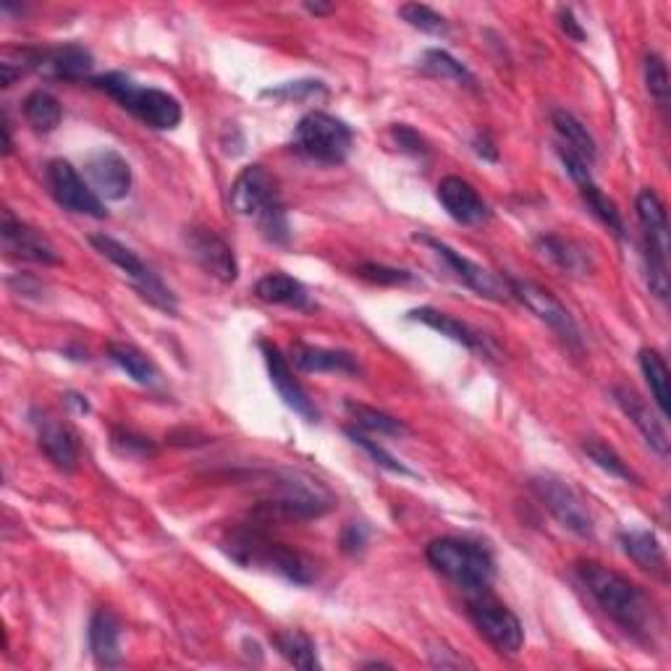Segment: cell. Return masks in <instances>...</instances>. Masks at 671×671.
<instances>
[{"mask_svg":"<svg viewBox=\"0 0 671 671\" xmlns=\"http://www.w3.org/2000/svg\"><path fill=\"white\" fill-rule=\"evenodd\" d=\"M90 651L95 655L98 667L113 669L119 667L121 659V622L111 609H98L90 619Z\"/></svg>","mask_w":671,"mask_h":671,"instance_id":"cell-23","label":"cell"},{"mask_svg":"<svg viewBox=\"0 0 671 671\" xmlns=\"http://www.w3.org/2000/svg\"><path fill=\"white\" fill-rule=\"evenodd\" d=\"M638 221L643 231L645 281L653 297L669 299V218L667 207L653 190L638 194Z\"/></svg>","mask_w":671,"mask_h":671,"instance_id":"cell-7","label":"cell"},{"mask_svg":"<svg viewBox=\"0 0 671 671\" xmlns=\"http://www.w3.org/2000/svg\"><path fill=\"white\" fill-rule=\"evenodd\" d=\"M111 446L119 457H126V459H148L157 451V446L150 441L148 436H136V433L124 428H113Z\"/></svg>","mask_w":671,"mask_h":671,"instance_id":"cell-41","label":"cell"},{"mask_svg":"<svg viewBox=\"0 0 671 671\" xmlns=\"http://www.w3.org/2000/svg\"><path fill=\"white\" fill-rule=\"evenodd\" d=\"M396 13H399L401 21H407L409 27L420 29L425 34H436V38H441V34L449 32V21H446L438 11H433L430 6L404 3L399 6V11Z\"/></svg>","mask_w":671,"mask_h":671,"instance_id":"cell-39","label":"cell"},{"mask_svg":"<svg viewBox=\"0 0 671 671\" xmlns=\"http://www.w3.org/2000/svg\"><path fill=\"white\" fill-rule=\"evenodd\" d=\"M260 98L276 100V103H313V100L328 98V90L317 79H297V82L265 87Z\"/></svg>","mask_w":671,"mask_h":671,"instance_id":"cell-36","label":"cell"},{"mask_svg":"<svg viewBox=\"0 0 671 671\" xmlns=\"http://www.w3.org/2000/svg\"><path fill=\"white\" fill-rule=\"evenodd\" d=\"M67 401H69V404H74V407H77V413H82V415L90 413V404H87L84 396H79V394H69V396H67Z\"/></svg>","mask_w":671,"mask_h":671,"instance_id":"cell-50","label":"cell"},{"mask_svg":"<svg viewBox=\"0 0 671 671\" xmlns=\"http://www.w3.org/2000/svg\"><path fill=\"white\" fill-rule=\"evenodd\" d=\"M423 69L428 71L430 77L444 79V82H454L459 87H475L472 71L467 69L465 63H459L451 53H446V50H438V48L425 50Z\"/></svg>","mask_w":671,"mask_h":671,"instance_id":"cell-35","label":"cell"},{"mask_svg":"<svg viewBox=\"0 0 671 671\" xmlns=\"http://www.w3.org/2000/svg\"><path fill=\"white\" fill-rule=\"evenodd\" d=\"M645 84L655 103H659L661 108H667L669 95H671V82H669L667 61H663L659 53L645 55Z\"/></svg>","mask_w":671,"mask_h":671,"instance_id":"cell-42","label":"cell"},{"mask_svg":"<svg viewBox=\"0 0 671 671\" xmlns=\"http://www.w3.org/2000/svg\"><path fill=\"white\" fill-rule=\"evenodd\" d=\"M640 370L645 375V384L651 388L653 404L659 407L663 417H669V401H671V378L669 367L663 357L655 349H640Z\"/></svg>","mask_w":671,"mask_h":671,"instance_id":"cell-31","label":"cell"},{"mask_svg":"<svg viewBox=\"0 0 671 671\" xmlns=\"http://www.w3.org/2000/svg\"><path fill=\"white\" fill-rule=\"evenodd\" d=\"M472 148H475V153H478L482 161H490V163H496L499 161V150L494 148V142H490V136L488 134H478L472 140Z\"/></svg>","mask_w":671,"mask_h":671,"instance_id":"cell-48","label":"cell"},{"mask_svg":"<svg viewBox=\"0 0 671 671\" xmlns=\"http://www.w3.org/2000/svg\"><path fill=\"white\" fill-rule=\"evenodd\" d=\"M346 436L352 438V441H355L357 446H363V449L370 454L373 457V461L378 467H384V470H388V472H394V475H404V478H415V472L409 470L407 465H401L399 459L394 457V454H388L384 446L380 444H375L370 436H365L363 430H357V428H346Z\"/></svg>","mask_w":671,"mask_h":671,"instance_id":"cell-40","label":"cell"},{"mask_svg":"<svg viewBox=\"0 0 671 671\" xmlns=\"http://www.w3.org/2000/svg\"><path fill=\"white\" fill-rule=\"evenodd\" d=\"M577 572L586 582L588 593L601 606L603 614L614 619L632 638L653 640L655 630H659V617H655L651 598L643 593V588L634 586L630 577L619 575L617 569L598 565V561H582Z\"/></svg>","mask_w":671,"mask_h":671,"instance_id":"cell-1","label":"cell"},{"mask_svg":"<svg viewBox=\"0 0 671 671\" xmlns=\"http://www.w3.org/2000/svg\"><path fill=\"white\" fill-rule=\"evenodd\" d=\"M367 540H370V530H367L365 522H349L342 530V548L346 553H352V557L359 551H365Z\"/></svg>","mask_w":671,"mask_h":671,"instance_id":"cell-45","label":"cell"},{"mask_svg":"<svg viewBox=\"0 0 671 671\" xmlns=\"http://www.w3.org/2000/svg\"><path fill=\"white\" fill-rule=\"evenodd\" d=\"M90 244L105 260H111L115 268L124 273V276L129 281H132L134 288H136V294H140V297L144 302H150V305H153V307L163 309V313L176 315V309H179L176 294H173L171 288L163 284L161 276H157V273L153 268H150V265L144 263V260L140 255H136L134 250H129L126 244L115 242L113 236H105V234L90 236Z\"/></svg>","mask_w":671,"mask_h":671,"instance_id":"cell-9","label":"cell"},{"mask_svg":"<svg viewBox=\"0 0 671 671\" xmlns=\"http://www.w3.org/2000/svg\"><path fill=\"white\" fill-rule=\"evenodd\" d=\"M24 119L34 132H55L63 121V108L58 103L55 95H50L45 90L29 92L24 100Z\"/></svg>","mask_w":671,"mask_h":671,"instance_id":"cell-32","label":"cell"},{"mask_svg":"<svg viewBox=\"0 0 671 671\" xmlns=\"http://www.w3.org/2000/svg\"><path fill=\"white\" fill-rule=\"evenodd\" d=\"M226 553L236 565L247 569H265V572L281 575L297 586H309L315 580V565L305 553L294 551L286 543H276L257 528H236L231 530L226 543Z\"/></svg>","mask_w":671,"mask_h":671,"instance_id":"cell-3","label":"cell"},{"mask_svg":"<svg viewBox=\"0 0 671 671\" xmlns=\"http://www.w3.org/2000/svg\"><path fill=\"white\" fill-rule=\"evenodd\" d=\"M255 294L268 305H281L292 309H307L309 294L302 281L286 276V273H268L255 284Z\"/></svg>","mask_w":671,"mask_h":671,"instance_id":"cell-28","label":"cell"},{"mask_svg":"<svg viewBox=\"0 0 671 671\" xmlns=\"http://www.w3.org/2000/svg\"><path fill=\"white\" fill-rule=\"evenodd\" d=\"M582 449H586L588 457L593 459V465L601 467L603 472H609L611 478L624 480V482H638L634 472L627 467V461H622V457H619V454L611 449L609 444L598 441V438H588V441L582 444Z\"/></svg>","mask_w":671,"mask_h":671,"instance_id":"cell-38","label":"cell"},{"mask_svg":"<svg viewBox=\"0 0 671 671\" xmlns=\"http://www.w3.org/2000/svg\"><path fill=\"white\" fill-rule=\"evenodd\" d=\"M538 252L546 260H551L559 271L569 273V276H590L593 271V260L590 252L572 240H565L559 234H546L538 240Z\"/></svg>","mask_w":671,"mask_h":671,"instance_id":"cell-26","label":"cell"},{"mask_svg":"<svg viewBox=\"0 0 671 671\" xmlns=\"http://www.w3.org/2000/svg\"><path fill=\"white\" fill-rule=\"evenodd\" d=\"M292 144L297 153L309 157V161L323 165H338L349 157L352 144H355V134H352L349 124L336 119V115L313 111L294 129Z\"/></svg>","mask_w":671,"mask_h":671,"instance_id":"cell-8","label":"cell"},{"mask_svg":"<svg viewBox=\"0 0 671 671\" xmlns=\"http://www.w3.org/2000/svg\"><path fill=\"white\" fill-rule=\"evenodd\" d=\"M559 27H561V32H565L567 38L575 42H586V38H588L586 29H582L580 21L575 19L572 9H559Z\"/></svg>","mask_w":671,"mask_h":671,"instance_id":"cell-47","label":"cell"},{"mask_svg":"<svg viewBox=\"0 0 671 671\" xmlns=\"http://www.w3.org/2000/svg\"><path fill=\"white\" fill-rule=\"evenodd\" d=\"M346 413H349L352 423H355L363 433H378V436H392V438H399L407 433V425L401 420H396V417L380 413V409L375 407H367V404L346 401Z\"/></svg>","mask_w":671,"mask_h":671,"instance_id":"cell-34","label":"cell"},{"mask_svg":"<svg viewBox=\"0 0 671 671\" xmlns=\"http://www.w3.org/2000/svg\"><path fill=\"white\" fill-rule=\"evenodd\" d=\"M292 363L302 373H338V375H357L359 363L352 352L326 349V346L294 344Z\"/></svg>","mask_w":671,"mask_h":671,"instance_id":"cell-24","label":"cell"},{"mask_svg":"<svg viewBox=\"0 0 671 671\" xmlns=\"http://www.w3.org/2000/svg\"><path fill=\"white\" fill-rule=\"evenodd\" d=\"M430 567L467 593H478V590H488L496 577V561L494 553L486 546L475 543L467 538H436L425 548Z\"/></svg>","mask_w":671,"mask_h":671,"instance_id":"cell-6","label":"cell"},{"mask_svg":"<svg viewBox=\"0 0 671 671\" xmlns=\"http://www.w3.org/2000/svg\"><path fill=\"white\" fill-rule=\"evenodd\" d=\"M273 645L276 651L284 655V659L292 663V667L305 669V671H315L321 669V661H317V651L315 643L307 638L305 632L299 630H281L273 634Z\"/></svg>","mask_w":671,"mask_h":671,"instance_id":"cell-33","label":"cell"},{"mask_svg":"<svg viewBox=\"0 0 671 671\" xmlns=\"http://www.w3.org/2000/svg\"><path fill=\"white\" fill-rule=\"evenodd\" d=\"M438 202H441L446 215L457 221L459 226H482L490 218L488 202L480 197L470 182L459 176H446L438 184Z\"/></svg>","mask_w":671,"mask_h":671,"instance_id":"cell-22","label":"cell"},{"mask_svg":"<svg viewBox=\"0 0 671 671\" xmlns=\"http://www.w3.org/2000/svg\"><path fill=\"white\" fill-rule=\"evenodd\" d=\"M19 61H6L17 63L21 71H34V74H42L48 79H61V82H82L92 74L95 69V55L90 53L84 45H77V42H69V45H58V48H24L17 50Z\"/></svg>","mask_w":671,"mask_h":671,"instance_id":"cell-12","label":"cell"},{"mask_svg":"<svg viewBox=\"0 0 671 671\" xmlns=\"http://www.w3.org/2000/svg\"><path fill=\"white\" fill-rule=\"evenodd\" d=\"M407 317H409V321H415V323H423L425 328L436 331V334L451 338L454 344H461L465 349H472V352L486 349V344H482V336L478 334V331H472L470 326H467V323L457 321V317L441 313V309L417 307Z\"/></svg>","mask_w":671,"mask_h":671,"instance_id":"cell-27","label":"cell"},{"mask_svg":"<svg viewBox=\"0 0 671 671\" xmlns=\"http://www.w3.org/2000/svg\"><path fill=\"white\" fill-rule=\"evenodd\" d=\"M580 194H582V200H586V205H588V211L596 215L598 221L603 223L606 228L609 231H614V236H619V240H624V221H622V213L617 211V205L614 202H611L609 197H606V194L598 190V184L596 182H588V184H582L580 186Z\"/></svg>","mask_w":671,"mask_h":671,"instance_id":"cell-37","label":"cell"},{"mask_svg":"<svg viewBox=\"0 0 671 671\" xmlns=\"http://www.w3.org/2000/svg\"><path fill=\"white\" fill-rule=\"evenodd\" d=\"M551 124H553V129H557L561 148H567L569 153H575L577 157H582L588 165L596 163V157H598L596 140H593V134L588 132V126L577 119V115H572L569 111H553Z\"/></svg>","mask_w":671,"mask_h":671,"instance_id":"cell-30","label":"cell"},{"mask_svg":"<svg viewBox=\"0 0 671 671\" xmlns=\"http://www.w3.org/2000/svg\"><path fill=\"white\" fill-rule=\"evenodd\" d=\"M530 488L561 528L575 532L582 540L596 538V519L590 515L588 501L567 480L557 478V475H536L530 480Z\"/></svg>","mask_w":671,"mask_h":671,"instance_id":"cell-11","label":"cell"},{"mask_svg":"<svg viewBox=\"0 0 671 671\" xmlns=\"http://www.w3.org/2000/svg\"><path fill=\"white\" fill-rule=\"evenodd\" d=\"M619 546L634 565L655 577H667V553H663L661 540L651 530H624L619 532Z\"/></svg>","mask_w":671,"mask_h":671,"instance_id":"cell-25","label":"cell"},{"mask_svg":"<svg viewBox=\"0 0 671 671\" xmlns=\"http://www.w3.org/2000/svg\"><path fill=\"white\" fill-rule=\"evenodd\" d=\"M32 425L38 430V444L45 451V457L53 461L58 470L71 472L79 465V436L69 423H63L61 417L42 413L34 409L32 413Z\"/></svg>","mask_w":671,"mask_h":671,"instance_id":"cell-19","label":"cell"},{"mask_svg":"<svg viewBox=\"0 0 671 671\" xmlns=\"http://www.w3.org/2000/svg\"><path fill=\"white\" fill-rule=\"evenodd\" d=\"M617 407L622 409L627 420L640 430V436L645 438V444L659 454V457H669V430H667V417L655 415L643 396L634 392L632 386H614L611 388Z\"/></svg>","mask_w":671,"mask_h":671,"instance_id":"cell-17","label":"cell"},{"mask_svg":"<svg viewBox=\"0 0 671 671\" xmlns=\"http://www.w3.org/2000/svg\"><path fill=\"white\" fill-rule=\"evenodd\" d=\"M184 242L190 255L197 260V265L207 276L218 278L221 284H234V281L240 278V263H236L234 250H231L215 231L200 226L186 228Z\"/></svg>","mask_w":671,"mask_h":671,"instance_id":"cell-16","label":"cell"},{"mask_svg":"<svg viewBox=\"0 0 671 671\" xmlns=\"http://www.w3.org/2000/svg\"><path fill=\"white\" fill-rule=\"evenodd\" d=\"M228 202L236 215L255 221L260 236L265 242L288 244V240H292V226H288V215L284 202H281L278 186L263 165L242 169L240 176L231 184Z\"/></svg>","mask_w":671,"mask_h":671,"instance_id":"cell-2","label":"cell"},{"mask_svg":"<svg viewBox=\"0 0 671 671\" xmlns=\"http://www.w3.org/2000/svg\"><path fill=\"white\" fill-rule=\"evenodd\" d=\"M87 179H90V186L95 190L100 200H124L132 192V165L121 153L115 150H98L87 157L84 165Z\"/></svg>","mask_w":671,"mask_h":671,"instance_id":"cell-18","label":"cell"},{"mask_svg":"<svg viewBox=\"0 0 671 671\" xmlns=\"http://www.w3.org/2000/svg\"><path fill=\"white\" fill-rule=\"evenodd\" d=\"M357 276L370 281L375 286H409L415 284V273L401 271V268H388L380 263H363L357 268Z\"/></svg>","mask_w":671,"mask_h":671,"instance_id":"cell-43","label":"cell"},{"mask_svg":"<svg viewBox=\"0 0 671 671\" xmlns=\"http://www.w3.org/2000/svg\"><path fill=\"white\" fill-rule=\"evenodd\" d=\"M263 507L288 519H317L336 507V496L313 475L276 470L265 480Z\"/></svg>","mask_w":671,"mask_h":671,"instance_id":"cell-5","label":"cell"},{"mask_svg":"<svg viewBox=\"0 0 671 671\" xmlns=\"http://www.w3.org/2000/svg\"><path fill=\"white\" fill-rule=\"evenodd\" d=\"M108 359H111L119 370H124L129 378L134 380V384L148 386V388L161 384V373H157L155 363L144 355L142 349H136L134 344H124V342L108 344Z\"/></svg>","mask_w":671,"mask_h":671,"instance_id":"cell-29","label":"cell"},{"mask_svg":"<svg viewBox=\"0 0 671 671\" xmlns=\"http://www.w3.org/2000/svg\"><path fill=\"white\" fill-rule=\"evenodd\" d=\"M392 140L396 142V148H399L401 153H407V155H413V157L428 155V142H425L423 136L417 134L413 126L394 124L392 126Z\"/></svg>","mask_w":671,"mask_h":671,"instance_id":"cell-44","label":"cell"},{"mask_svg":"<svg viewBox=\"0 0 671 671\" xmlns=\"http://www.w3.org/2000/svg\"><path fill=\"white\" fill-rule=\"evenodd\" d=\"M0 236H3V250L11 257L29 260V263H42V265H58L61 257L53 244L42 231L32 228L29 223L13 218L11 211H3V223H0Z\"/></svg>","mask_w":671,"mask_h":671,"instance_id":"cell-20","label":"cell"},{"mask_svg":"<svg viewBox=\"0 0 671 671\" xmlns=\"http://www.w3.org/2000/svg\"><path fill=\"white\" fill-rule=\"evenodd\" d=\"M507 286H509L511 297L522 302V305L528 307L540 323H546V326L569 346V349L582 352L580 326H577L572 313H569V309L561 305V302L553 297L551 292H548V288L532 284V281H522V278H507Z\"/></svg>","mask_w":671,"mask_h":671,"instance_id":"cell-14","label":"cell"},{"mask_svg":"<svg viewBox=\"0 0 671 671\" xmlns=\"http://www.w3.org/2000/svg\"><path fill=\"white\" fill-rule=\"evenodd\" d=\"M92 84L111 95L124 111L140 119L144 126L155 132H171L182 124V103L169 92L155 90V87H140L132 77L121 71H108V74L92 77Z\"/></svg>","mask_w":671,"mask_h":671,"instance_id":"cell-4","label":"cell"},{"mask_svg":"<svg viewBox=\"0 0 671 671\" xmlns=\"http://www.w3.org/2000/svg\"><path fill=\"white\" fill-rule=\"evenodd\" d=\"M260 352H263V357H265V367H268L271 384L278 392L281 399H284L286 407L294 409L299 417H305L307 423H315L317 420L315 401L309 399V394L302 388L299 380L294 378L292 367H288V359L281 355L278 346L263 342L260 344Z\"/></svg>","mask_w":671,"mask_h":671,"instance_id":"cell-21","label":"cell"},{"mask_svg":"<svg viewBox=\"0 0 671 671\" xmlns=\"http://www.w3.org/2000/svg\"><path fill=\"white\" fill-rule=\"evenodd\" d=\"M305 9L309 11V13H315V17H326V13H331L334 11V6H323V3H307Z\"/></svg>","mask_w":671,"mask_h":671,"instance_id":"cell-51","label":"cell"},{"mask_svg":"<svg viewBox=\"0 0 671 671\" xmlns=\"http://www.w3.org/2000/svg\"><path fill=\"white\" fill-rule=\"evenodd\" d=\"M430 655V663L433 667H441V669H461V667H472L470 661H465L461 655H457L451 651V648H433V651H428Z\"/></svg>","mask_w":671,"mask_h":671,"instance_id":"cell-46","label":"cell"},{"mask_svg":"<svg viewBox=\"0 0 671 671\" xmlns=\"http://www.w3.org/2000/svg\"><path fill=\"white\" fill-rule=\"evenodd\" d=\"M0 132H3V155H11L13 142H11V124H9V115L3 113V124H0Z\"/></svg>","mask_w":671,"mask_h":671,"instance_id":"cell-49","label":"cell"},{"mask_svg":"<svg viewBox=\"0 0 671 671\" xmlns=\"http://www.w3.org/2000/svg\"><path fill=\"white\" fill-rule=\"evenodd\" d=\"M45 182L50 194H53V200L63 207V211L90 215V218H98V221L108 218L105 202L98 197L95 190H92L82 176H79L74 165L63 161V157H55V161L48 163Z\"/></svg>","mask_w":671,"mask_h":671,"instance_id":"cell-15","label":"cell"},{"mask_svg":"<svg viewBox=\"0 0 671 671\" xmlns=\"http://www.w3.org/2000/svg\"><path fill=\"white\" fill-rule=\"evenodd\" d=\"M467 614H470L475 630L488 640V645L501 655H517L525 645V630L517 614L496 601L488 590H478L467 598Z\"/></svg>","mask_w":671,"mask_h":671,"instance_id":"cell-10","label":"cell"},{"mask_svg":"<svg viewBox=\"0 0 671 671\" xmlns=\"http://www.w3.org/2000/svg\"><path fill=\"white\" fill-rule=\"evenodd\" d=\"M413 242L428 247L433 255L441 260L444 268L449 271L451 276L459 281V284L472 288L478 297L490 299V302H507L511 297L507 278H499L496 273H490L488 268H482V265L475 263V260L459 255V252L451 250L446 242L433 240V236H428V234H415Z\"/></svg>","mask_w":671,"mask_h":671,"instance_id":"cell-13","label":"cell"}]
</instances>
